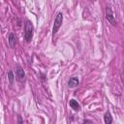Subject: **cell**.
I'll list each match as a JSON object with an SVG mask.
<instances>
[{
    "instance_id": "6da1fadb",
    "label": "cell",
    "mask_w": 124,
    "mask_h": 124,
    "mask_svg": "<svg viewBox=\"0 0 124 124\" xmlns=\"http://www.w3.org/2000/svg\"><path fill=\"white\" fill-rule=\"evenodd\" d=\"M33 24L31 23L30 20H26L24 23V39L27 43L31 42L32 37H33Z\"/></svg>"
},
{
    "instance_id": "7a4b0ae2",
    "label": "cell",
    "mask_w": 124,
    "mask_h": 124,
    "mask_svg": "<svg viewBox=\"0 0 124 124\" xmlns=\"http://www.w3.org/2000/svg\"><path fill=\"white\" fill-rule=\"evenodd\" d=\"M62 22H63V15H62V13H58L55 16L54 23H53V28H52V35L53 36L57 33L58 29L61 27Z\"/></svg>"
},
{
    "instance_id": "3957f363",
    "label": "cell",
    "mask_w": 124,
    "mask_h": 124,
    "mask_svg": "<svg viewBox=\"0 0 124 124\" xmlns=\"http://www.w3.org/2000/svg\"><path fill=\"white\" fill-rule=\"evenodd\" d=\"M106 19L113 26H115L117 23H116V20L114 18V16H113V13H112V10L110 7H107L106 8Z\"/></svg>"
},
{
    "instance_id": "277c9868",
    "label": "cell",
    "mask_w": 124,
    "mask_h": 124,
    "mask_svg": "<svg viewBox=\"0 0 124 124\" xmlns=\"http://www.w3.org/2000/svg\"><path fill=\"white\" fill-rule=\"evenodd\" d=\"M16 78H17L19 80H23V79H24V78H25V72H24V70H23L19 65H16Z\"/></svg>"
},
{
    "instance_id": "5b68a950",
    "label": "cell",
    "mask_w": 124,
    "mask_h": 124,
    "mask_svg": "<svg viewBox=\"0 0 124 124\" xmlns=\"http://www.w3.org/2000/svg\"><path fill=\"white\" fill-rule=\"evenodd\" d=\"M8 43H9V46L11 47H16V46L17 44V40H16V35L14 33H10L9 34Z\"/></svg>"
},
{
    "instance_id": "8992f818",
    "label": "cell",
    "mask_w": 124,
    "mask_h": 124,
    "mask_svg": "<svg viewBox=\"0 0 124 124\" xmlns=\"http://www.w3.org/2000/svg\"><path fill=\"white\" fill-rule=\"evenodd\" d=\"M79 84V80L77 77H72L69 80H68V87L69 88H74L77 87Z\"/></svg>"
},
{
    "instance_id": "52a82bcc",
    "label": "cell",
    "mask_w": 124,
    "mask_h": 124,
    "mask_svg": "<svg viewBox=\"0 0 124 124\" xmlns=\"http://www.w3.org/2000/svg\"><path fill=\"white\" fill-rule=\"evenodd\" d=\"M69 106H70L74 110H76V111H78V110L80 109L79 104L78 103V101H76V100H74V99H72V100L69 101Z\"/></svg>"
},
{
    "instance_id": "ba28073f",
    "label": "cell",
    "mask_w": 124,
    "mask_h": 124,
    "mask_svg": "<svg viewBox=\"0 0 124 124\" xmlns=\"http://www.w3.org/2000/svg\"><path fill=\"white\" fill-rule=\"evenodd\" d=\"M104 120H105V123H106V124H110V123H112V117H111L109 111H107V112L105 113V115H104Z\"/></svg>"
},
{
    "instance_id": "9c48e42d",
    "label": "cell",
    "mask_w": 124,
    "mask_h": 124,
    "mask_svg": "<svg viewBox=\"0 0 124 124\" xmlns=\"http://www.w3.org/2000/svg\"><path fill=\"white\" fill-rule=\"evenodd\" d=\"M8 79H9V81H10V83H11V84H13V83H14L15 76H14V74H13V72H12V71H9V72H8Z\"/></svg>"
},
{
    "instance_id": "30bf717a",
    "label": "cell",
    "mask_w": 124,
    "mask_h": 124,
    "mask_svg": "<svg viewBox=\"0 0 124 124\" xmlns=\"http://www.w3.org/2000/svg\"><path fill=\"white\" fill-rule=\"evenodd\" d=\"M83 123H92V120H87V119H85V120H83Z\"/></svg>"
}]
</instances>
